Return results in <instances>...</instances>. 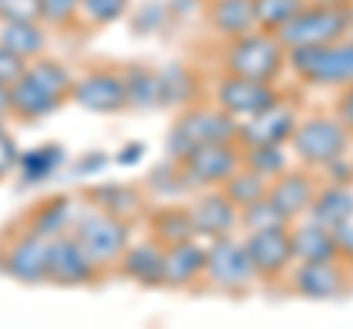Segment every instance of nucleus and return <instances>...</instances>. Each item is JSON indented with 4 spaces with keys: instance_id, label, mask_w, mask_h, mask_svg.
I'll return each mask as SVG.
<instances>
[{
    "instance_id": "obj_1",
    "label": "nucleus",
    "mask_w": 353,
    "mask_h": 329,
    "mask_svg": "<svg viewBox=\"0 0 353 329\" xmlns=\"http://www.w3.org/2000/svg\"><path fill=\"white\" fill-rule=\"evenodd\" d=\"M74 76L57 59H32L24 74L9 85V112L21 120L44 118L68 100Z\"/></svg>"
},
{
    "instance_id": "obj_2",
    "label": "nucleus",
    "mask_w": 353,
    "mask_h": 329,
    "mask_svg": "<svg viewBox=\"0 0 353 329\" xmlns=\"http://www.w3.org/2000/svg\"><path fill=\"white\" fill-rule=\"evenodd\" d=\"M221 65H224V74H236L256 83H277L289 68V50L274 32L256 27L245 36L230 39Z\"/></svg>"
},
{
    "instance_id": "obj_3",
    "label": "nucleus",
    "mask_w": 353,
    "mask_h": 329,
    "mask_svg": "<svg viewBox=\"0 0 353 329\" xmlns=\"http://www.w3.org/2000/svg\"><path fill=\"white\" fill-rule=\"evenodd\" d=\"M239 118L224 112L215 103H192L174 120L168 133V159L183 162L194 147L218 145V141H236Z\"/></svg>"
},
{
    "instance_id": "obj_4",
    "label": "nucleus",
    "mask_w": 353,
    "mask_h": 329,
    "mask_svg": "<svg viewBox=\"0 0 353 329\" xmlns=\"http://www.w3.org/2000/svg\"><path fill=\"white\" fill-rule=\"evenodd\" d=\"M68 233L88 253V259L103 270V268H115L121 253L127 250L132 221L109 215V212L92 206V209H85L83 215H74V224H71Z\"/></svg>"
},
{
    "instance_id": "obj_5",
    "label": "nucleus",
    "mask_w": 353,
    "mask_h": 329,
    "mask_svg": "<svg viewBox=\"0 0 353 329\" xmlns=\"http://www.w3.org/2000/svg\"><path fill=\"white\" fill-rule=\"evenodd\" d=\"M353 27V6L333 9V6H303L292 21L274 32L285 50L294 47H315V45H333L341 41Z\"/></svg>"
},
{
    "instance_id": "obj_6",
    "label": "nucleus",
    "mask_w": 353,
    "mask_h": 329,
    "mask_svg": "<svg viewBox=\"0 0 353 329\" xmlns=\"http://www.w3.org/2000/svg\"><path fill=\"white\" fill-rule=\"evenodd\" d=\"M294 156L303 162V168H324L336 156H345L350 147V129L336 115H309L297 120L289 138Z\"/></svg>"
},
{
    "instance_id": "obj_7",
    "label": "nucleus",
    "mask_w": 353,
    "mask_h": 329,
    "mask_svg": "<svg viewBox=\"0 0 353 329\" xmlns=\"http://www.w3.org/2000/svg\"><path fill=\"white\" fill-rule=\"evenodd\" d=\"M289 68L306 85H350L353 83V41H333V45L294 47L289 50Z\"/></svg>"
},
{
    "instance_id": "obj_8",
    "label": "nucleus",
    "mask_w": 353,
    "mask_h": 329,
    "mask_svg": "<svg viewBox=\"0 0 353 329\" xmlns=\"http://www.w3.org/2000/svg\"><path fill=\"white\" fill-rule=\"evenodd\" d=\"M180 168L189 189H221L241 168V147L236 141H218V145L194 147L180 162Z\"/></svg>"
},
{
    "instance_id": "obj_9",
    "label": "nucleus",
    "mask_w": 353,
    "mask_h": 329,
    "mask_svg": "<svg viewBox=\"0 0 353 329\" xmlns=\"http://www.w3.org/2000/svg\"><path fill=\"white\" fill-rule=\"evenodd\" d=\"M48 238L21 226L0 244V270L18 282H44L48 279Z\"/></svg>"
},
{
    "instance_id": "obj_10",
    "label": "nucleus",
    "mask_w": 353,
    "mask_h": 329,
    "mask_svg": "<svg viewBox=\"0 0 353 329\" xmlns=\"http://www.w3.org/2000/svg\"><path fill=\"white\" fill-rule=\"evenodd\" d=\"M206 282L218 291L236 294L245 291L248 285L256 279V273L250 268V259L245 253V244L230 235L212 238V244L206 247V270H203Z\"/></svg>"
},
{
    "instance_id": "obj_11",
    "label": "nucleus",
    "mask_w": 353,
    "mask_h": 329,
    "mask_svg": "<svg viewBox=\"0 0 353 329\" xmlns=\"http://www.w3.org/2000/svg\"><path fill=\"white\" fill-rule=\"evenodd\" d=\"M241 244H245V253L250 259V268H253V273H256V279L277 282L283 273L294 265L289 226L253 229V233H248V238L241 241Z\"/></svg>"
},
{
    "instance_id": "obj_12",
    "label": "nucleus",
    "mask_w": 353,
    "mask_h": 329,
    "mask_svg": "<svg viewBox=\"0 0 353 329\" xmlns=\"http://www.w3.org/2000/svg\"><path fill=\"white\" fill-rule=\"evenodd\" d=\"M297 106L292 100L280 97L277 103L262 109L256 115H248L239 120L236 145L239 147H256V145H289V138L297 127Z\"/></svg>"
},
{
    "instance_id": "obj_13",
    "label": "nucleus",
    "mask_w": 353,
    "mask_h": 329,
    "mask_svg": "<svg viewBox=\"0 0 353 329\" xmlns=\"http://www.w3.org/2000/svg\"><path fill=\"white\" fill-rule=\"evenodd\" d=\"M68 100L77 106L88 109L97 115H115L127 109V89H124V76L118 71H106V68H92L83 76H77L71 83V94Z\"/></svg>"
},
{
    "instance_id": "obj_14",
    "label": "nucleus",
    "mask_w": 353,
    "mask_h": 329,
    "mask_svg": "<svg viewBox=\"0 0 353 329\" xmlns=\"http://www.w3.org/2000/svg\"><path fill=\"white\" fill-rule=\"evenodd\" d=\"M277 83H256V80H245L236 74H221V80L212 89V103L221 106L224 112L233 118H248L256 115L262 109H268L271 103L280 100Z\"/></svg>"
},
{
    "instance_id": "obj_15",
    "label": "nucleus",
    "mask_w": 353,
    "mask_h": 329,
    "mask_svg": "<svg viewBox=\"0 0 353 329\" xmlns=\"http://www.w3.org/2000/svg\"><path fill=\"white\" fill-rule=\"evenodd\" d=\"M101 277V268L88 259L71 233L50 241L48 247V279L57 285H88Z\"/></svg>"
},
{
    "instance_id": "obj_16",
    "label": "nucleus",
    "mask_w": 353,
    "mask_h": 329,
    "mask_svg": "<svg viewBox=\"0 0 353 329\" xmlns=\"http://www.w3.org/2000/svg\"><path fill=\"white\" fill-rule=\"evenodd\" d=\"M292 291L306 300H336L350 291L347 270L336 262H301L292 273Z\"/></svg>"
},
{
    "instance_id": "obj_17",
    "label": "nucleus",
    "mask_w": 353,
    "mask_h": 329,
    "mask_svg": "<svg viewBox=\"0 0 353 329\" xmlns=\"http://www.w3.org/2000/svg\"><path fill=\"white\" fill-rule=\"evenodd\" d=\"M192 226L197 238H221L230 235L239 226V206L221 189H203V194L194 197L189 206Z\"/></svg>"
},
{
    "instance_id": "obj_18",
    "label": "nucleus",
    "mask_w": 353,
    "mask_h": 329,
    "mask_svg": "<svg viewBox=\"0 0 353 329\" xmlns=\"http://www.w3.org/2000/svg\"><path fill=\"white\" fill-rule=\"evenodd\" d=\"M315 191H318V180L312 168H285L280 177L268 182V200L283 212L289 224L306 215Z\"/></svg>"
},
{
    "instance_id": "obj_19",
    "label": "nucleus",
    "mask_w": 353,
    "mask_h": 329,
    "mask_svg": "<svg viewBox=\"0 0 353 329\" xmlns=\"http://www.w3.org/2000/svg\"><path fill=\"white\" fill-rule=\"evenodd\" d=\"M203 270H206V247L197 244V235L165 247L162 285H168V288H189V285H194L203 277Z\"/></svg>"
},
{
    "instance_id": "obj_20",
    "label": "nucleus",
    "mask_w": 353,
    "mask_h": 329,
    "mask_svg": "<svg viewBox=\"0 0 353 329\" xmlns=\"http://www.w3.org/2000/svg\"><path fill=\"white\" fill-rule=\"evenodd\" d=\"M162 256L165 247L159 241H139V244H127V250L118 259V270L124 277L136 279L139 285H148V288H159L162 285Z\"/></svg>"
},
{
    "instance_id": "obj_21",
    "label": "nucleus",
    "mask_w": 353,
    "mask_h": 329,
    "mask_svg": "<svg viewBox=\"0 0 353 329\" xmlns=\"http://www.w3.org/2000/svg\"><path fill=\"white\" fill-rule=\"evenodd\" d=\"M309 221L321 224L327 229H336L353 217V182H327L315 191L309 203Z\"/></svg>"
},
{
    "instance_id": "obj_22",
    "label": "nucleus",
    "mask_w": 353,
    "mask_h": 329,
    "mask_svg": "<svg viewBox=\"0 0 353 329\" xmlns=\"http://www.w3.org/2000/svg\"><path fill=\"white\" fill-rule=\"evenodd\" d=\"M289 235H292L294 262H336V259H341L333 229H327L321 224H315V221H303L297 226L289 224Z\"/></svg>"
},
{
    "instance_id": "obj_23",
    "label": "nucleus",
    "mask_w": 353,
    "mask_h": 329,
    "mask_svg": "<svg viewBox=\"0 0 353 329\" xmlns=\"http://www.w3.org/2000/svg\"><path fill=\"white\" fill-rule=\"evenodd\" d=\"M157 74H159V106L185 109V106L197 103V97L203 94V83H201V76H197V71L183 62L165 65Z\"/></svg>"
},
{
    "instance_id": "obj_24",
    "label": "nucleus",
    "mask_w": 353,
    "mask_h": 329,
    "mask_svg": "<svg viewBox=\"0 0 353 329\" xmlns=\"http://www.w3.org/2000/svg\"><path fill=\"white\" fill-rule=\"evenodd\" d=\"M206 21L221 39H236L256 30L253 0H209Z\"/></svg>"
},
{
    "instance_id": "obj_25",
    "label": "nucleus",
    "mask_w": 353,
    "mask_h": 329,
    "mask_svg": "<svg viewBox=\"0 0 353 329\" xmlns=\"http://www.w3.org/2000/svg\"><path fill=\"white\" fill-rule=\"evenodd\" d=\"M71 224H74V203H71V197H65V194H53L48 200H41L24 221L27 229H32L36 235L48 238V241L65 235L71 229Z\"/></svg>"
},
{
    "instance_id": "obj_26",
    "label": "nucleus",
    "mask_w": 353,
    "mask_h": 329,
    "mask_svg": "<svg viewBox=\"0 0 353 329\" xmlns=\"http://www.w3.org/2000/svg\"><path fill=\"white\" fill-rule=\"evenodd\" d=\"M88 203L94 206V209H103L109 215H118V217H127V221H132L141 206H145V197H141V191L130 189V185L124 182H106V185H94V189L85 191Z\"/></svg>"
},
{
    "instance_id": "obj_27",
    "label": "nucleus",
    "mask_w": 353,
    "mask_h": 329,
    "mask_svg": "<svg viewBox=\"0 0 353 329\" xmlns=\"http://www.w3.org/2000/svg\"><path fill=\"white\" fill-rule=\"evenodd\" d=\"M148 226H150V238L159 241L162 247L194 238L189 206H162V209H153L148 215Z\"/></svg>"
},
{
    "instance_id": "obj_28",
    "label": "nucleus",
    "mask_w": 353,
    "mask_h": 329,
    "mask_svg": "<svg viewBox=\"0 0 353 329\" xmlns=\"http://www.w3.org/2000/svg\"><path fill=\"white\" fill-rule=\"evenodd\" d=\"M0 45L9 47L24 62H32L44 53L48 32H44L41 21H32V24H0Z\"/></svg>"
},
{
    "instance_id": "obj_29",
    "label": "nucleus",
    "mask_w": 353,
    "mask_h": 329,
    "mask_svg": "<svg viewBox=\"0 0 353 329\" xmlns=\"http://www.w3.org/2000/svg\"><path fill=\"white\" fill-rule=\"evenodd\" d=\"M121 76H124V89H127V106H132V109L159 106V74L153 68L132 65V68L124 71Z\"/></svg>"
},
{
    "instance_id": "obj_30",
    "label": "nucleus",
    "mask_w": 353,
    "mask_h": 329,
    "mask_svg": "<svg viewBox=\"0 0 353 329\" xmlns=\"http://www.w3.org/2000/svg\"><path fill=\"white\" fill-rule=\"evenodd\" d=\"M62 162H65V150L59 145H41L36 150L24 153V156H18V168L24 182H41L53 171H59Z\"/></svg>"
},
{
    "instance_id": "obj_31",
    "label": "nucleus",
    "mask_w": 353,
    "mask_h": 329,
    "mask_svg": "<svg viewBox=\"0 0 353 329\" xmlns=\"http://www.w3.org/2000/svg\"><path fill=\"white\" fill-rule=\"evenodd\" d=\"M241 164L271 182L289 168V159H285L283 145H256V147H241Z\"/></svg>"
},
{
    "instance_id": "obj_32",
    "label": "nucleus",
    "mask_w": 353,
    "mask_h": 329,
    "mask_svg": "<svg viewBox=\"0 0 353 329\" xmlns=\"http://www.w3.org/2000/svg\"><path fill=\"white\" fill-rule=\"evenodd\" d=\"M221 191H224L230 200L239 206V209H245V206L256 203V200H262V197L268 194V180L259 177V173H253V171H248L245 164H241L233 177L221 185Z\"/></svg>"
},
{
    "instance_id": "obj_33",
    "label": "nucleus",
    "mask_w": 353,
    "mask_h": 329,
    "mask_svg": "<svg viewBox=\"0 0 353 329\" xmlns=\"http://www.w3.org/2000/svg\"><path fill=\"white\" fill-rule=\"evenodd\" d=\"M306 3L303 0H253L256 27L265 32H277L285 21H292Z\"/></svg>"
},
{
    "instance_id": "obj_34",
    "label": "nucleus",
    "mask_w": 353,
    "mask_h": 329,
    "mask_svg": "<svg viewBox=\"0 0 353 329\" xmlns=\"http://www.w3.org/2000/svg\"><path fill=\"white\" fill-rule=\"evenodd\" d=\"M239 226L245 229V233H253V229H265V226H289V221H285L283 212L268 200V194H265L262 200L239 209Z\"/></svg>"
},
{
    "instance_id": "obj_35",
    "label": "nucleus",
    "mask_w": 353,
    "mask_h": 329,
    "mask_svg": "<svg viewBox=\"0 0 353 329\" xmlns=\"http://www.w3.org/2000/svg\"><path fill=\"white\" fill-rule=\"evenodd\" d=\"M127 9H130V0H83L80 21L88 27H106L112 21L124 18Z\"/></svg>"
},
{
    "instance_id": "obj_36",
    "label": "nucleus",
    "mask_w": 353,
    "mask_h": 329,
    "mask_svg": "<svg viewBox=\"0 0 353 329\" xmlns=\"http://www.w3.org/2000/svg\"><path fill=\"white\" fill-rule=\"evenodd\" d=\"M148 182H150V191L159 194V197H174L180 191H189L185 177H183V168H180L176 159H168V162H162L159 168H153Z\"/></svg>"
},
{
    "instance_id": "obj_37",
    "label": "nucleus",
    "mask_w": 353,
    "mask_h": 329,
    "mask_svg": "<svg viewBox=\"0 0 353 329\" xmlns=\"http://www.w3.org/2000/svg\"><path fill=\"white\" fill-rule=\"evenodd\" d=\"M80 3L83 0H41V24L68 30L80 24Z\"/></svg>"
},
{
    "instance_id": "obj_38",
    "label": "nucleus",
    "mask_w": 353,
    "mask_h": 329,
    "mask_svg": "<svg viewBox=\"0 0 353 329\" xmlns=\"http://www.w3.org/2000/svg\"><path fill=\"white\" fill-rule=\"evenodd\" d=\"M41 21V0H0V24Z\"/></svg>"
},
{
    "instance_id": "obj_39",
    "label": "nucleus",
    "mask_w": 353,
    "mask_h": 329,
    "mask_svg": "<svg viewBox=\"0 0 353 329\" xmlns=\"http://www.w3.org/2000/svg\"><path fill=\"white\" fill-rule=\"evenodd\" d=\"M24 68H27L24 59L15 56V53L9 50V47L0 45V85H6V89H9V85H12L18 76L24 74Z\"/></svg>"
},
{
    "instance_id": "obj_40",
    "label": "nucleus",
    "mask_w": 353,
    "mask_h": 329,
    "mask_svg": "<svg viewBox=\"0 0 353 329\" xmlns=\"http://www.w3.org/2000/svg\"><path fill=\"white\" fill-rule=\"evenodd\" d=\"M333 115L353 133V83L341 85V94L336 97V103H333Z\"/></svg>"
},
{
    "instance_id": "obj_41",
    "label": "nucleus",
    "mask_w": 353,
    "mask_h": 329,
    "mask_svg": "<svg viewBox=\"0 0 353 329\" xmlns=\"http://www.w3.org/2000/svg\"><path fill=\"white\" fill-rule=\"evenodd\" d=\"M18 156L21 153L15 147V141L3 133V127H0V180H3L12 168H18Z\"/></svg>"
},
{
    "instance_id": "obj_42",
    "label": "nucleus",
    "mask_w": 353,
    "mask_h": 329,
    "mask_svg": "<svg viewBox=\"0 0 353 329\" xmlns=\"http://www.w3.org/2000/svg\"><path fill=\"white\" fill-rule=\"evenodd\" d=\"M327 182H353V162H347L345 156H336L333 162H327L324 168Z\"/></svg>"
},
{
    "instance_id": "obj_43",
    "label": "nucleus",
    "mask_w": 353,
    "mask_h": 329,
    "mask_svg": "<svg viewBox=\"0 0 353 329\" xmlns=\"http://www.w3.org/2000/svg\"><path fill=\"white\" fill-rule=\"evenodd\" d=\"M333 235H336V244H339V253L345 262H353V217L345 224H339L333 229Z\"/></svg>"
},
{
    "instance_id": "obj_44",
    "label": "nucleus",
    "mask_w": 353,
    "mask_h": 329,
    "mask_svg": "<svg viewBox=\"0 0 353 329\" xmlns=\"http://www.w3.org/2000/svg\"><path fill=\"white\" fill-rule=\"evenodd\" d=\"M141 156H145V145H127L118 153V164H136Z\"/></svg>"
},
{
    "instance_id": "obj_45",
    "label": "nucleus",
    "mask_w": 353,
    "mask_h": 329,
    "mask_svg": "<svg viewBox=\"0 0 353 329\" xmlns=\"http://www.w3.org/2000/svg\"><path fill=\"white\" fill-rule=\"evenodd\" d=\"M306 6H333V9H350L353 0H303Z\"/></svg>"
},
{
    "instance_id": "obj_46",
    "label": "nucleus",
    "mask_w": 353,
    "mask_h": 329,
    "mask_svg": "<svg viewBox=\"0 0 353 329\" xmlns=\"http://www.w3.org/2000/svg\"><path fill=\"white\" fill-rule=\"evenodd\" d=\"M0 112L9 115V89L6 85H0Z\"/></svg>"
},
{
    "instance_id": "obj_47",
    "label": "nucleus",
    "mask_w": 353,
    "mask_h": 329,
    "mask_svg": "<svg viewBox=\"0 0 353 329\" xmlns=\"http://www.w3.org/2000/svg\"><path fill=\"white\" fill-rule=\"evenodd\" d=\"M0 127H3V112H0Z\"/></svg>"
}]
</instances>
